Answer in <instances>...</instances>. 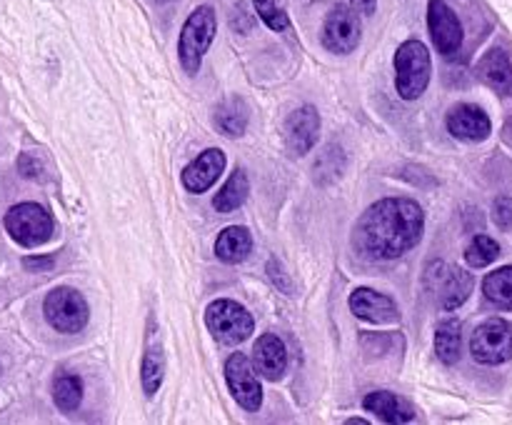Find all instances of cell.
<instances>
[{
  "mask_svg": "<svg viewBox=\"0 0 512 425\" xmlns=\"http://www.w3.org/2000/svg\"><path fill=\"white\" fill-rule=\"evenodd\" d=\"M425 215L415 200L385 198L370 205L355 223L353 243L370 260H395L420 243Z\"/></svg>",
  "mask_w": 512,
  "mask_h": 425,
  "instance_id": "6da1fadb",
  "label": "cell"
},
{
  "mask_svg": "<svg viewBox=\"0 0 512 425\" xmlns=\"http://www.w3.org/2000/svg\"><path fill=\"white\" fill-rule=\"evenodd\" d=\"M215 30H218V20H215V10L210 5H198L188 15L178 40V58L188 75H195L200 70L205 53L213 45Z\"/></svg>",
  "mask_w": 512,
  "mask_h": 425,
  "instance_id": "7a4b0ae2",
  "label": "cell"
},
{
  "mask_svg": "<svg viewBox=\"0 0 512 425\" xmlns=\"http://www.w3.org/2000/svg\"><path fill=\"white\" fill-rule=\"evenodd\" d=\"M430 83V53L420 40H405L395 53V88L403 100H418Z\"/></svg>",
  "mask_w": 512,
  "mask_h": 425,
  "instance_id": "3957f363",
  "label": "cell"
},
{
  "mask_svg": "<svg viewBox=\"0 0 512 425\" xmlns=\"http://www.w3.org/2000/svg\"><path fill=\"white\" fill-rule=\"evenodd\" d=\"M5 228H8L10 238L18 245L38 248V245L48 243L50 235H53V218H50L43 205L18 203L5 215Z\"/></svg>",
  "mask_w": 512,
  "mask_h": 425,
  "instance_id": "277c9868",
  "label": "cell"
},
{
  "mask_svg": "<svg viewBox=\"0 0 512 425\" xmlns=\"http://www.w3.org/2000/svg\"><path fill=\"white\" fill-rule=\"evenodd\" d=\"M205 323H208L210 333L215 335V340L225 345H238L243 340L250 338L255 328V320L248 310L243 308L235 300H215L205 310Z\"/></svg>",
  "mask_w": 512,
  "mask_h": 425,
  "instance_id": "5b68a950",
  "label": "cell"
},
{
  "mask_svg": "<svg viewBox=\"0 0 512 425\" xmlns=\"http://www.w3.org/2000/svg\"><path fill=\"white\" fill-rule=\"evenodd\" d=\"M45 320L53 325L58 333H80L88 325L90 310L83 295L73 288H55L50 290L43 303Z\"/></svg>",
  "mask_w": 512,
  "mask_h": 425,
  "instance_id": "8992f818",
  "label": "cell"
},
{
  "mask_svg": "<svg viewBox=\"0 0 512 425\" xmlns=\"http://www.w3.org/2000/svg\"><path fill=\"white\" fill-rule=\"evenodd\" d=\"M470 353L483 365H503L512 358V323L490 318L475 328L470 338Z\"/></svg>",
  "mask_w": 512,
  "mask_h": 425,
  "instance_id": "52a82bcc",
  "label": "cell"
},
{
  "mask_svg": "<svg viewBox=\"0 0 512 425\" xmlns=\"http://www.w3.org/2000/svg\"><path fill=\"white\" fill-rule=\"evenodd\" d=\"M425 285L433 290L435 298H438V303L443 305L445 310H455L470 298L475 280L468 270L455 268V265L438 260V263L430 265L428 273H425Z\"/></svg>",
  "mask_w": 512,
  "mask_h": 425,
  "instance_id": "ba28073f",
  "label": "cell"
},
{
  "mask_svg": "<svg viewBox=\"0 0 512 425\" xmlns=\"http://www.w3.org/2000/svg\"><path fill=\"white\" fill-rule=\"evenodd\" d=\"M225 380H228V388L233 393V398L245 410H250V413L260 410V405H263V388H260L258 373H255V365L250 363L248 355H230L228 363H225Z\"/></svg>",
  "mask_w": 512,
  "mask_h": 425,
  "instance_id": "9c48e42d",
  "label": "cell"
},
{
  "mask_svg": "<svg viewBox=\"0 0 512 425\" xmlns=\"http://www.w3.org/2000/svg\"><path fill=\"white\" fill-rule=\"evenodd\" d=\"M428 28L435 48L443 58H453L463 48V25L445 0H430Z\"/></svg>",
  "mask_w": 512,
  "mask_h": 425,
  "instance_id": "30bf717a",
  "label": "cell"
},
{
  "mask_svg": "<svg viewBox=\"0 0 512 425\" xmlns=\"http://www.w3.org/2000/svg\"><path fill=\"white\" fill-rule=\"evenodd\" d=\"M323 43L330 53H353L360 43L358 10L350 5H338L330 10L323 25Z\"/></svg>",
  "mask_w": 512,
  "mask_h": 425,
  "instance_id": "8fae6325",
  "label": "cell"
},
{
  "mask_svg": "<svg viewBox=\"0 0 512 425\" xmlns=\"http://www.w3.org/2000/svg\"><path fill=\"white\" fill-rule=\"evenodd\" d=\"M445 123H448L450 135L458 140H465V143H480V140L488 138L490 130H493L488 113L475 103L453 105Z\"/></svg>",
  "mask_w": 512,
  "mask_h": 425,
  "instance_id": "7c38bea8",
  "label": "cell"
},
{
  "mask_svg": "<svg viewBox=\"0 0 512 425\" xmlns=\"http://www.w3.org/2000/svg\"><path fill=\"white\" fill-rule=\"evenodd\" d=\"M320 133V115L313 105L293 110L285 120V145L293 155H305L315 145Z\"/></svg>",
  "mask_w": 512,
  "mask_h": 425,
  "instance_id": "4fadbf2b",
  "label": "cell"
},
{
  "mask_svg": "<svg viewBox=\"0 0 512 425\" xmlns=\"http://www.w3.org/2000/svg\"><path fill=\"white\" fill-rule=\"evenodd\" d=\"M225 170V153L220 148H208L198 155L190 165H185L183 180L185 190L190 193H205L215 180L220 178V173Z\"/></svg>",
  "mask_w": 512,
  "mask_h": 425,
  "instance_id": "5bb4252c",
  "label": "cell"
},
{
  "mask_svg": "<svg viewBox=\"0 0 512 425\" xmlns=\"http://www.w3.org/2000/svg\"><path fill=\"white\" fill-rule=\"evenodd\" d=\"M350 310L368 323H395V320H400L395 300L370 288H358L350 293Z\"/></svg>",
  "mask_w": 512,
  "mask_h": 425,
  "instance_id": "9a60e30c",
  "label": "cell"
},
{
  "mask_svg": "<svg viewBox=\"0 0 512 425\" xmlns=\"http://www.w3.org/2000/svg\"><path fill=\"white\" fill-rule=\"evenodd\" d=\"M253 365L263 378L280 380L288 368V348L275 333L260 335L253 348Z\"/></svg>",
  "mask_w": 512,
  "mask_h": 425,
  "instance_id": "2e32d148",
  "label": "cell"
},
{
  "mask_svg": "<svg viewBox=\"0 0 512 425\" xmlns=\"http://www.w3.org/2000/svg\"><path fill=\"white\" fill-rule=\"evenodd\" d=\"M478 75L498 93H512V60L503 48H493L480 58Z\"/></svg>",
  "mask_w": 512,
  "mask_h": 425,
  "instance_id": "e0dca14e",
  "label": "cell"
},
{
  "mask_svg": "<svg viewBox=\"0 0 512 425\" xmlns=\"http://www.w3.org/2000/svg\"><path fill=\"white\" fill-rule=\"evenodd\" d=\"M365 410L378 415L385 423H408V420L415 418V410L408 400L398 398L395 393H388V390H375L368 398L363 400Z\"/></svg>",
  "mask_w": 512,
  "mask_h": 425,
  "instance_id": "ac0fdd59",
  "label": "cell"
},
{
  "mask_svg": "<svg viewBox=\"0 0 512 425\" xmlns=\"http://www.w3.org/2000/svg\"><path fill=\"white\" fill-rule=\"evenodd\" d=\"M250 250H253V235L243 225H230L215 240V255L228 265L243 263Z\"/></svg>",
  "mask_w": 512,
  "mask_h": 425,
  "instance_id": "d6986e66",
  "label": "cell"
},
{
  "mask_svg": "<svg viewBox=\"0 0 512 425\" xmlns=\"http://www.w3.org/2000/svg\"><path fill=\"white\" fill-rule=\"evenodd\" d=\"M248 193H250L248 175H245L243 168H238L233 175H230L228 183L215 193L213 208L218 210V213H233V210H238L240 205L248 200Z\"/></svg>",
  "mask_w": 512,
  "mask_h": 425,
  "instance_id": "ffe728a7",
  "label": "cell"
},
{
  "mask_svg": "<svg viewBox=\"0 0 512 425\" xmlns=\"http://www.w3.org/2000/svg\"><path fill=\"white\" fill-rule=\"evenodd\" d=\"M460 343H463V325H460V320H443L438 325V333H435V353H438V358L445 365L458 363Z\"/></svg>",
  "mask_w": 512,
  "mask_h": 425,
  "instance_id": "44dd1931",
  "label": "cell"
},
{
  "mask_svg": "<svg viewBox=\"0 0 512 425\" xmlns=\"http://www.w3.org/2000/svg\"><path fill=\"white\" fill-rule=\"evenodd\" d=\"M248 105L243 103L240 98H230L225 100L223 105L215 113V125L223 135L228 138H235V135H243L245 128H248Z\"/></svg>",
  "mask_w": 512,
  "mask_h": 425,
  "instance_id": "7402d4cb",
  "label": "cell"
},
{
  "mask_svg": "<svg viewBox=\"0 0 512 425\" xmlns=\"http://www.w3.org/2000/svg\"><path fill=\"white\" fill-rule=\"evenodd\" d=\"M483 293L498 308L512 310V265H505V268L485 275Z\"/></svg>",
  "mask_w": 512,
  "mask_h": 425,
  "instance_id": "603a6c76",
  "label": "cell"
},
{
  "mask_svg": "<svg viewBox=\"0 0 512 425\" xmlns=\"http://www.w3.org/2000/svg\"><path fill=\"white\" fill-rule=\"evenodd\" d=\"M165 375V355L160 345H150L143 355V365H140V380H143V393L153 398L163 385Z\"/></svg>",
  "mask_w": 512,
  "mask_h": 425,
  "instance_id": "cb8c5ba5",
  "label": "cell"
},
{
  "mask_svg": "<svg viewBox=\"0 0 512 425\" xmlns=\"http://www.w3.org/2000/svg\"><path fill=\"white\" fill-rule=\"evenodd\" d=\"M53 400L65 413L75 410L80 405V400H83V380L70 373L58 375L53 383Z\"/></svg>",
  "mask_w": 512,
  "mask_h": 425,
  "instance_id": "d4e9b609",
  "label": "cell"
},
{
  "mask_svg": "<svg viewBox=\"0 0 512 425\" xmlns=\"http://www.w3.org/2000/svg\"><path fill=\"white\" fill-rule=\"evenodd\" d=\"M498 255L500 245L490 235H475L468 248H465V260H468L470 268H485L493 260H498Z\"/></svg>",
  "mask_w": 512,
  "mask_h": 425,
  "instance_id": "484cf974",
  "label": "cell"
},
{
  "mask_svg": "<svg viewBox=\"0 0 512 425\" xmlns=\"http://www.w3.org/2000/svg\"><path fill=\"white\" fill-rule=\"evenodd\" d=\"M253 3H255V13H258V18L263 20L270 30H278L280 33V30L290 28L288 15L278 8V3H275V0H253Z\"/></svg>",
  "mask_w": 512,
  "mask_h": 425,
  "instance_id": "4316f807",
  "label": "cell"
},
{
  "mask_svg": "<svg viewBox=\"0 0 512 425\" xmlns=\"http://www.w3.org/2000/svg\"><path fill=\"white\" fill-rule=\"evenodd\" d=\"M493 220L500 230H512V198L500 195L493 203Z\"/></svg>",
  "mask_w": 512,
  "mask_h": 425,
  "instance_id": "83f0119b",
  "label": "cell"
},
{
  "mask_svg": "<svg viewBox=\"0 0 512 425\" xmlns=\"http://www.w3.org/2000/svg\"><path fill=\"white\" fill-rule=\"evenodd\" d=\"M350 3H353V8L358 10V13H365V15L375 13V0H350Z\"/></svg>",
  "mask_w": 512,
  "mask_h": 425,
  "instance_id": "f1b7e54d",
  "label": "cell"
},
{
  "mask_svg": "<svg viewBox=\"0 0 512 425\" xmlns=\"http://www.w3.org/2000/svg\"><path fill=\"white\" fill-rule=\"evenodd\" d=\"M25 265H28V268H50V265H53V260H50V258H40V260L30 258V260H25Z\"/></svg>",
  "mask_w": 512,
  "mask_h": 425,
  "instance_id": "f546056e",
  "label": "cell"
}]
</instances>
